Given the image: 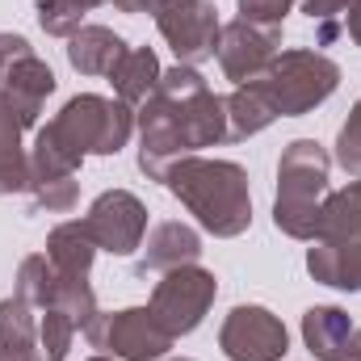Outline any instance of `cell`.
<instances>
[{"mask_svg": "<svg viewBox=\"0 0 361 361\" xmlns=\"http://www.w3.org/2000/svg\"><path fill=\"white\" fill-rule=\"evenodd\" d=\"M85 227L97 240L101 252H114V257H130L143 248V235H147V206L126 193V189H105L85 214Z\"/></svg>", "mask_w": 361, "mask_h": 361, "instance_id": "8fae6325", "label": "cell"}, {"mask_svg": "<svg viewBox=\"0 0 361 361\" xmlns=\"http://www.w3.org/2000/svg\"><path fill=\"white\" fill-rule=\"evenodd\" d=\"M307 273L332 290H361V240H311Z\"/></svg>", "mask_w": 361, "mask_h": 361, "instance_id": "9a60e30c", "label": "cell"}, {"mask_svg": "<svg viewBox=\"0 0 361 361\" xmlns=\"http://www.w3.org/2000/svg\"><path fill=\"white\" fill-rule=\"evenodd\" d=\"M55 286H59V273L47 261V252H34L21 261V269H17V298L21 302H30L34 311H47V307H55Z\"/></svg>", "mask_w": 361, "mask_h": 361, "instance_id": "d4e9b609", "label": "cell"}, {"mask_svg": "<svg viewBox=\"0 0 361 361\" xmlns=\"http://www.w3.org/2000/svg\"><path fill=\"white\" fill-rule=\"evenodd\" d=\"M0 361H47L38 345V319L34 307L17 294L0 302Z\"/></svg>", "mask_w": 361, "mask_h": 361, "instance_id": "d6986e66", "label": "cell"}, {"mask_svg": "<svg viewBox=\"0 0 361 361\" xmlns=\"http://www.w3.org/2000/svg\"><path fill=\"white\" fill-rule=\"evenodd\" d=\"M302 341L319 361H349L353 319L341 307H311L302 315Z\"/></svg>", "mask_w": 361, "mask_h": 361, "instance_id": "e0dca14e", "label": "cell"}, {"mask_svg": "<svg viewBox=\"0 0 361 361\" xmlns=\"http://www.w3.org/2000/svg\"><path fill=\"white\" fill-rule=\"evenodd\" d=\"M277 47H281V30L273 25H257V21H227L223 34H219V68L227 80L235 85H252L269 72V63L277 59Z\"/></svg>", "mask_w": 361, "mask_h": 361, "instance_id": "7c38bea8", "label": "cell"}, {"mask_svg": "<svg viewBox=\"0 0 361 361\" xmlns=\"http://www.w3.org/2000/svg\"><path fill=\"white\" fill-rule=\"evenodd\" d=\"M114 4H118L122 13H152L160 0H114Z\"/></svg>", "mask_w": 361, "mask_h": 361, "instance_id": "d6a6232c", "label": "cell"}, {"mask_svg": "<svg viewBox=\"0 0 361 361\" xmlns=\"http://www.w3.org/2000/svg\"><path fill=\"white\" fill-rule=\"evenodd\" d=\"M89 361H118V357H109V353H101V357H89Z\"/></svg>", "mask_w": 361, "mask_h": 361, "instance_id": "e575fe53", "label": "cell"}, {"mask_svg": "<svg viewBox=\"0 0 361 361\" xmlns=\"http://www.w3.org/2000/svg\"><path fill=\"white\" fill-rule=\"evenodd\" d=\"M169 193L197 219L202 231L219 240H235L252 223V193H248V173L231 160H202L185 156L169 169Z\"/></svg>", "mask_w": 361, "mask_h": 361, "instance_id": "6da1fadb", "label": "cell"}, {"mask_svg": "<svg viewBox=\"0 0 361 361\" xmlns=\"http://www.w3.org/2000/svg\"><path fill=\"white\" fill-rule=\"evenodd\" d=\"M290 8H294V0H240V17L244 21L273 25V30H281V21H286Z\"/></svg>", "mask_w": 361, "mask_h": 361, "instance_id": "f546056e", "label": "cell"}, {"mask_svg": "<svg viewBox=\"0 0 361 361\" xmlns=\"http://www.w3.org/2000/svg\"><path fill=\"white\" fill-rule=\"evenodd\" d=\"M97 240L89 235L85 219H72V223H59L51 235H47V261L68 277H89L92 257H97Z\"/></svg>", "mask_w": 361, "mask_h": 361, "instance_id": "7402d4cb", "label": "cell"}, {"mask_svg": "<svg viewBox=\"0 0 361 361\" xmlns=\"http://www.w3.org/2000/svg\"><path fill=\"white\" fill-rule=\"evenodd\" d=\"M126 51H130V47H126L114 30H105V25H80V30L68 38V63H72L80 76H109Z\"/></svg>", "mask_w": 361, "mask_h": 361, "instance_id": "2e32d148", "label": "cell"}, {"mask_svg": "<svg viewBox=\"0 0 361 361\" xmlns=\"http://www.w3.org/2000/svg\"><path fill=\"white\" fill-rule=\"evenodd\" d=\"M197 257H202V235H197L189 223L164 219V223H156L152 235L143 240L139 277H147V273H169V269H180V265H197Z\"/></svg>", "mask_w": 361, "mask_h": 361, "instance_id": "5bb4252c", "label": "cell"}, {"mask_svg": "<svg viewBox=\"0 0 361 361\" xmlns=\"http://www.w3.org/2000/svg\"><path fill=\"white\" fill-rule=\"evenodd\" d=\"M214 294H219V277L202 265H180V269H169L156 290H152V302L147 311L160 319V328L169 336H189L206 311L214 307Z\"/></svg>", "mask_w": 361, "mask_h": 361, "instance_id": "52a82bcc", "label": "cell"}, {"mask_svg": "<svg viewBox=\"0 0 361 361\" xmlns=\"http://www.w3.org/2000/svg\"><path fill=\"white\" fill-rule=\"evenodd\" d=\"M219 349L231 361H281L290 349L286 324L265 307H235L219 328Z\"/></svg>", "mask_w": 361, "mask_h": 361, "instance_id": "4fadbf2b", "label": "cell"}, {"mask_svg": "<svg viewBox=\"0 0 361 361\" xmlns=\"http://www.w3.org/2000/svg\"><path fill=\"white\" fill-rule=\"evenodd\" d=\"M34 197V210H47V214H68L80 197V185L76 177H59V180H34L25 189Z\"/></svg>", "mask_w": 361, "mask_h": 361, "instance_id": "83f0119b", "label": "cell"}, {"mask_svg": "<svg viewBox=\"0 0 361 361\" xmlns=\"http://www.w3.org/2000/svg\"><path fill=\"white\" fill-rule=\"evenodd\" d=\"M257 85L269 92L277 118H302L336 92L341 68L319 51H277V59Z\"/></svg>", "mask_w": 361, "mask_h": 361, "instance_id": "3957f363", "label": "cell"}, {"mask_svg": "<svg viewBox=\"0 0 361 361\" xmlns=\"http://www.w3.org/2000/svg\"><path fill=\"white\" fill-rule=\"evenodd\" d=\"M105 0H38V25L51 38H72L85 25V13Z\"/></svg>", "mask_w": 361, "mask_h": 361, "instance_id": "484cf974", "label": "cell"}, {"mask_svg": "<svg viewBox=\"0 0 361 361\" xmlns=\"http://www.w3.org/2000/svg\"><path fill=\"white\" fill-rule=\"evenodd\" d=\"M72 336H76V319L59 307H47L42 319H38V345H42V357L47 361H63L72 349Z\"/></svg>", "mask_w": 361, "mask_h": 361, "instance_id": "4316f807", "label": "cell"}, {"mask_svg": "<svg viewBox=\"0 0 361 361\" xmlns=\"http://www.w3.org/2000/svg\"><path fill=\"white\" fill-rule=\"evenodd\" d=\"M135 122H139V169L147 173V180H164L177 160L193 156V147H189V139L180 130L177 109L160 92H152L139 105Z\"/></svg>", "mask_w": 361, "mask_h": 361, "instance_id": "30bf717a", "label": "cell"}, {"mask_svg": "<svg viewBox=\"0 0 361 361\" xmlns=\"http://www.w3.org/2000/svg\"><path fill=\"white\" fill-rule=\"evenodd\" d=\"M160 76H164V68H160L156 51H152V47H130V51L118 59V68L109 72V85L118 92V101L143 105L152 92L160 89Z\"/></svg>", "mask_w": 361, "mask_h": 361, "instance_id": "44dd1931", "label": "cell"}, {"mask_svg": "<svg viewBox=\"0 0 361 361\" xmlns=\"http://www.w3.org/2000/svg\"><path fill=\"white\" fill-rule=\"evenodd\" d=\"M349 361H361V328H353V341H349Z\"/></svg>", "mask_w": 361, "mask_h": 361, "instance_id": "836d02e7", "label": "cell"}, {"mask_svg": "<svg viewBox=\"0 0 361 361\" xmlns=\"http://www.w3.org/2000/svg\"><path fill=\"white\" fill-rule=\"evenodd\" d=\"M336 164H341L345 173L361 177V101L353 105L349 122H345L341 135H336Z\"/></svg>", "mask_w": 361, "mask_h": 361, "instance_id": "f1b7e54d", "label": "cell"}, {"mask_svg": "<svg viewBox=\"0 0 361 361\" xmlns=\"http://www.w3.org/2000/svg\"><path fill=\"white\" fill-rule=\"evenodd\" d=\"M319 240H361V177L324 197Z\"/></svg>", "mask_w": 361, "mask_h": 361, "instance_id": "cb8c5ba5", "label": "cell"}, {"mask_svg": "<svg viewBox=\"0 0 361 361\" xmlns=\"http://www.w3.org/2000/svg\"><path fill=\"white\" fill-rule=\"evenodd\" d=\"M160 97L177 109L180 130L189 139V147H214V143H227V109H223V97H214L210 85L202 80L197 68H169L160 76Z\"/></svg>", "mask_w": 361, "mask_h": 361, "instance_id": "5b68a950", "label": "cell"}, {"mask_svg": "<svg viewBox=\"0 0 361 361\" xmlns=\"http://www.w3.org/2000/svg\"><path fill=\"white\" fill-rule=\"evenodd\" d=\"M332 156L315 139H294L277 160V202L273 223L290 240H319L324 197H328Z\"/></svg>", "mask_w": 361, "mask_h": 361, "instance_id": "7a4b0ae2", "label": "cell"}, {"mask_svg": "<svg viewBox=\"0 0 361 361\" xmlns=\"http://www.w3.org/2000/svg\"><path fill=\"white\" fill-rule=\"evenodd\" d=\"M92 349L109 353L118 361H160L177 336L160 328V319L147 307H126V311H97L85 324Z\"/></svg>", "mask_w": 361, "mask_h": 361, "instance_id": "8992f818", "label": "cell"}, {"mask_svg": "<svg viewBox=\"0 0 361 361\" xmlns=\"http://www.w3.org/2000/svg\"><path fill=\"white\" fill-rule=\"evenodd\" d=\"M345 30H349V38L361 47V0H353V4H349V21H345Z\"/></svg>", "mask_w": 361, "mask_h": 361, "instance_id": "1f68e13d", "label": "cell"}, {"mask_svg": "<svg viewBox=\"0 0 361 361\" xmlns=\"http://www.w3.org/2000/svg\"><path fill=\"white\" fill-rule=\"evenodd\" d=\"M164 361H189V357H164Z\"/></svg>", "mask_w": 361, "mask_h": 361, "instance_id": "d590c367", "label": "cell"}, {"mask_svg": "<svg viewBox=\"0 0 361 361\" xmlns=\"http://www.w3.org/2000/svg\"><path fill=\"white\" fill-rule=\"evenodd\" d=\"M80 164H85V156L47 122L42 130H38V139H34V147H30V185L34 180H59V177H76L80 173Z\"/></svg>", "mask_w": 361, "mask_h": 361, "instance_id": "603a6c76", "label": "cell"}, {"mask_svg": "<svg viewBox=\"0 0 361 361\" xmlns=\"http://www.w3.org/2000/svg\"><path fill=\"white\" fill-rule=\"evenodd\" d=\"M51 126L80 152V156H118L130 143L135 130V109L118 97H97V92H80L72 97Z\"/></svg>", "mask_w": 361, "mask_h": 361, "instance_id": "277c9868", "label": "cell"}, {"mask_svg": "<svg viewBox=\"0 0 361 361\" xmlns=\"http://www.w3.org/2000/svg\"><path fill=\"white\" fill-rule=\"evenodd\" d=\"M0 92L13 101L25 126H38L42 101L55 92V72L34 55L21 34H0Z\"/></svg>", "mask_w": 361, "mask_h": 361, "instance_id": "9c48e42d", "label": "cell"}, {"mask_svg": "<svg viewBox=\"0 0 361 361\" xmlns=\"http://www.w3.org/2000/svg\"><path fill=\"white\" fill-rule=\"evenodd\" d=\"M223 109H227V143L252 139V135H261L265 126L277 122V109H273L269 92L261 89L257 80L252 85H235L231 97H223Z\"/></svg>", "mask_w": 361, "mask_h": 361, "instance_id": "ffe728a7", "label": "cell"}, {"mask_svg": "<svg viewBox=\"0 0 361 361\" xmlns=\"http://www.w3.org/2000/svg\"><path fill=\"white\" fill-rule=\"evenodd\" d=\"M21 130L30 126L21 122L13 101L0 92V197L30 189V152L21 147Z\"/></svg>", "mask_w": 361, "mask_h": 361, "instance_id": "ac0fdd59", "label": "cell"}, {"mask_svg": "<svg viewBox=\"0 0 361 361\" xmlns=\"http://www.w3.org/2000/svg\"><path fill=\"white\" fill-rule=\"evenodd\" d=\"M152 13H156V30L173 47L177 63L197 68V63L214 59L223 21H219V8L210 0H160Z\"/></svg>", "mask_w": 361, "mask_h": 361, "instance_id": "ba28073f", "label": "cell"}, {"mask_svg": "<svg viewBox=\"0 0 361 361\" xmlns=\"http://www.w3.org/2000/svg\"><path fill=\"white\" fill-rule=\"evenodd\" d=\"M349 4H353V0H307V17L324 25V42H328V38H336V30H341V25H336V17H341Z\"/></svg>", "mask_w": 361, "mask_h": 361, "instance_id": "4dcf8cb0", "label": "cell"}]
</instances>
